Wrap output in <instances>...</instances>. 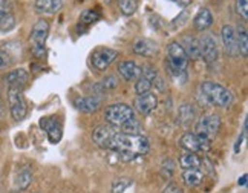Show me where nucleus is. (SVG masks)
Here are the masks:
<instances>
[{"mask_svg":"<svg viewBox=\"0 0 248 193\" xmlns=\"http://www.w3.org/2000/svg\"><path fill=\"white\" fill-rule=\"evenodd\" d=\"M118 130L121 133H127V135H142L141 124L137 118H133V120L127 121L126 124H123L121 128H118Z\"/></svg>","mask_w":248,"mask_h":193,"instance_id":"nucleus-31","label":"nucleus"},{"mask_svg":"<svg viewBox=\"0 0 248 193\" xmlns=\"http://www.w3.org/2000/svg\"><path fill=\"white\" fill-rule=\"evenodd\" d=\"M213 14L208 8H199V11L196 13V16L193 17V28L199 32L207 31L210 26L213 25Z\"/></svg>","mask_w":248,"mask_h":193,"instance_id":"nucleus-19","label":"nucleus"},{"mask_svg":"<svg viewBox=\"0 0 248 193\" xmlns=\"http://www.w3.org/2000/svg\"><path fill=\"white\" fill-rule=\"evenodd\" d=\"M118 74L123 77L126 81H137L141 75V66H138L135 62H121L118 64Z\"/></svg>","mask_w":248,"mask_h":193,"instance_id":"nucleus-20","label":"nucleus"},{"mask_svg":"<svg viewBox=\"0 0 248 193\" xmlns=\"http://www.w3.org/2000/svg\"><path fill=\"white\" fill-rule=\"evenodd\" d=\"M118 8L123 16L130 17L137 13L138 9V0H118Z\"/></svg>","mask_w":248,"mask_h":193,"instance_id":"nucleus-30","label":"nucleus"},{"mask_svg":"<svg viewBox=\"0 0 248 193\" xmlns=\"http://www.w3.org/2000/svg\"><path fill=\"white\" fill-rule=\"evenodd\" d=\"M156 43L147 40V38H138L135 45H133V52L141 57H152L154 54H156Z\"/></svg>","mask_w":248,"mask_h":193,"instance_id":"nucleus-24","label":"nucleus"},{"mask_svg":"<svg viewBox=\"0 0 248 193\" xmlns=\"http://www.w3.org/2000/svg\"><path fill=\"white\" fill-rule=\"evenodd\" d=\"M103 104V98L98 95H88V96H77L74 100V106L77 111L83 113H92L97 112Z\"/></svg>","mask_w":248,"mask_h":193,"instance_id":"nucleus-17","label":"nucleus"},{"mask_svg":"<svg viewBox=\"0 0 248 193\" xmlns=\"http://www.w3.org/2000/svg\"><path fill=\"white\" fill-rule=\"evenodd\" d=\"M133 118H137L135 111L126 103L110 104L106 108V111H104V120H106V124H110L113 128H121L123 124H126L127 121H130Z\"/></svg>","mask_w":248,"mask_h":193,"instance_id":"nucleus-4","label":"nucleus"},{"mask_svg":"<svg viewBox=\"0 0 248 193\" xmlns=\"http://www.w3.org/2000/svg\"><path fill=\"white\" fill-rule=\"evenodd\" d=\"M63 0H35L34 8L39 14L45 16H54L62 9Z\"/></svg>","mask_w":248,"mask_h":193,"instance_id":"nucleus-21","label":"nucleus"},{"mask_svg":"<svg viewBox=\"0 0 248 193\" xmlns=\"http://www.w3.org/2000/svg\"><path fill=\"white\" fill-rule=\"evenodd\" d=\"M234 8L236 13L239 14L244 20L248 18V0H234Z\"/></svg>","mask_w":248,"mask_h":193,"instance_id":"nucleus-35","label":"nucleus"},{"mask_svg":"<svg viewBox=\"0 0 248 193\" xmlns=\"http://www.w3.org/2000/svg\"><path fill=\"white\" fill-rule=\"evenodd\" d=\"M199 95L202 96L207 104L222 109L230 108L234 101L232 91H228L225 86L216 81H202L201 86H199Z\"/></svg>","mask_w":248,"mask_h":193,"instance_id":"nucleus-2","label":"nucleus"},{"mask_svg":"<svg viewBox=\"0 0 248 193\" xmlns=\"http://www.w3.org/2000/svg\"><path fill=\"white\" fill-rule=\"evenodd\" d=\"M156 108H158V98L154 92L140 94L135 98V103H133V111H137L141 115H150Z\"/></svg>","mask_w":248,"mask_h":193,"instance_id":"nucleus-14","label":"nucleus"},{"mask_svg":"<svg viewBox=\"0 0 248 193\" xmlns=\"http://www.w3.org/2000/svg\"><path fill=\"white\" fill-rule=\"evenodd\" d=\"M40 128L46 132L47 135V141L51 144H57L60 143L62 137H63V126L59 121V118L55 117H43L40 120Z\"/></svg>","mask_w":248,"mask_h":193,"instance_id":"nucleus-12","label":"nucleus"},{"mask_svg":"<svg viewBox=\"0 0 248 193\" xmlns=\"http://www.w3.org/2000/svg\"><path fill=\"white\" fill-rule=\"evenodd\" d=\"M183 181L188 187H198L204 182V172L201 169H190L183 172Z\"/></svg>","mask_w":248,"mask_h":193,"instance_id":"nucleus-25","label":"nucleus"},{"mask_svg":"<svg viewBox=\"0 0 248 193\" xmlns=\"http://www.w3.org/2000/svg\"><path fill=\"white\" fill-rule=\"evenodd\" d=\"M245 135H247V121H244V130H242V133L239 135V138H237V141H236V144H234V152H236V153H239V152H241V146H242V141H244V138H245Z\"/></svg>","mask_w":248,"mask_h":193,"instance_id":"nucleus-36","label":"nucleus"},{"mask_svg":"<svg viewBox=\"0 0 248 193\" xmlns=\"http://www.w3.org/2000/svg\"><path fill=\"white\" fill-rule=\"evenodd\" d=\"M179 166L184 170H190V169H199L202 166V160L198 157V153H190L186 152L184 155H181L179 158Z\"/></svg>","mask_w":248,"mask_h":193,"instance_id":"nucleus-27","label":"nucleus"},{"mask_svg":"<svg viewBox=\"0 0 248 193\" xmlns=\"http://www.w3.org/2000/svg\"><path fill=\"white\" fill-rule=\"evenodd\" d=\"M221 126H222V121L217 115L207 113V115H202V117L195 123L193 133H196L198 137H202L205 140L212 141L217 135V132L221 130Z\"/></svg>","mask_w":248,"mask_h":193,"instance_id":"nucleus-6","label":"nucleus"},{"mask_svg":"<svg viewBox=\"0 0 248 193\" xmlns=\"http://www.w3.org/2000/svg\"><path fill=\"white\" fill-rule=\"evenodd\" d=\"M8 104L14 121L25 120L28 113V104L20 88H8Z\"/></svg>","mask_w":248,"mask_h":193,"instance_id":"nucleus-7","label":"nucleus"},{"mask_svg":"<svg viewBox=\"0 0 248 193\" xmlns=\"http://www.w3.org/2000/svg\"><path fill=\"white\" fill-rule=\"evenodd\" d=\"M199 40V48H201V60L212 64L219 59V48L216 38L212 34H204Z\"/></svg>","mask_w":248,"mask_h":193,"instance_id":"nucleus-10","label":"nucleus"},{"mask_svg":"<svg viewBox=\"0 0 248 193\" xmlns=\"http://www.w3.org/2000/svg\"><path fill=\"white\" fill-rule=\"evenodd\" d=\"M173 2H176L179 6H183V8H186V6H188L190 3L193 2V0H173Z\"/></svg>","mask_w":248,"mask_h":193,"instance_id":"nucleus-38","label":"nucleus"},{"mask_svg":"<svg viewBox=\"0 0 248 193\" xmlns=\"http://www.w3.org/2000/svg\"><path fill=\"white\" fill-rule=\"evenodd\" d=\"M118 132V128H113L110 124H101V126L95 128L92 133V140L101 149H109V144L112 138L115 137V133Z\"/></svg>","mask_w":248,"mask_h":193,"instance_id":"nucleus-15","label":"nucleus"},{"mask_svg":"<svg viewBox=\"0 0 248 193\" xmlns=\"http://www.w3.org/2000/svg\"><path fill=\"white\" fill-rule=\"evenodd\" d=\"M236 37H237V52L242 57V59H247L248 57V34L245 28H239L236 31Z\"/></svg>","mask_w":248,"mask_h":193,"instance_id":"nucleus-28","label":"nucleus"},{"mask_svg":"<svg viewBox=\"0 0 248 193\" xmlns=\"http://www.w3.org/2000/svg\"><path fill=\"white\" fill-rule=\"evenodd\" d=\"M103 2H106V3H109V2H110V0H103Z\"/></svg>","mask_w":248,"mask_h":193,"instance_id":"nucleus-41","label":"nucleus"},{"mask_svg":"<svg viewBox=\"0 0 248 193\" xmlns=\"http://www.w3.org/2000/svg\"><path fill=\"white\" fill-rule=\"evenodd\" d=\"M181 46L188 57V60H201V48H199V40L195 37H184Z\"/></svg>","mask_w":248,"mask_h":193,"instance_id":"nucleus-22","label":"nucleus"},{"mask_svg":"<svg viewBox=\"0 0 248 193\" xmlns=\"http://www.w3.org/2000/svg\"><path fill=\"white\" fill-rule=\"evenodd\" d=\"M3 113V103H2V96H0V117H2Z\"/></svg>","mask_w":248,"mask_h":193,"instance_id":"nucleus-40","label":"nucleus"},{"mask_svg":"<svg viewBox=\"0 0 248 193\" xmlns=\"http://www.w3.org/2000/svg\"><path fill=\"white\" fill-rule=\"evenodd\" d=\"M51 31V25L46 18H40L37 20L35 25L31 30L30 42H31V49L35 57H43L46 54V40Z\"/></svg>","mask_w":248,"mask_h":193,"instance_id":"nucleus-5","label":"nucleus"},{"mask_svg":"<svg viewBox=\"0 0 248 193\" xmlns=\"http://www.w3.org/2000/svg\"><path fill=\"white\" fill-rule=\"evenodd\" d=\"M118 59V51L110 48H97L91 55V63L97 71L103 72Z\"/></svg>","mask_w":248,"mask_h":193,"instance_id":"nucleus-9","label":"nucleus"},{"mask_svg":"<svg viewBox=\"0 0 248 193\" xmlns=\"http://www.w3.org/2000/svg\"><path fill=\"white\" fill-rule=\"evenodd\" d=\"M237 184H239V186H247V173H244V175L239 178V181H237Z\"/></svg>","mask_w":248,"mask_h":193,"instance_id":"nucleus-39","label":"nucleus"},{"mask_svg":"<svg viewBox=\"0 0 248 193\" xmlns=\"http://www.w3.org/2000/svg\"><path fill=\"white\" fill-rule=\"evenodd\" d=\"M156 79H158V72H156L155 66H152V64L141 66V75H140V79L135 83V92L138 95L150 92L152 86H154Z\"/></svg>","mask_w":248,"mask_h":193,"instance_id":"nucleus-11","label":"nucleus"},{"mask_svg":"<svg viewBox=\"0 0 248 193\" xmlns=\"http://www.w3.org/2000/svg\"><path fill=\"white\" fill-rule=\"evenodd\" d=\"M3 83L8 86V88H23V86L30 80V74H28L26 69L23 67H16L13 71H8L3 75Z\"/></svg>","mask_w":248,"mask_h":193,"instance_id":"nucleus-18","label":"nucleus"},{"mask_svg":"<svg viewBox=\"0 0 248 193\" xmlns=\"http://www.w3.org/2000/svg\"><path fill=\"white\" fill-rule=\"evenodd\" d=\"M221 38L222 45L225 48V52L230 57H237V37H236V30L232 25H224L221 30Z\"/></svg>","mask_w":248,"mask_h":193,"instance_id":"nucleus-16","label":"nucleus"},{"mask_svg":"<svg viewBox=\"0 0 248 193\" xmlns=\"http://www.w3.org/2000/svg\"><path fill=\"white\" fill-rule=\"evenodd\" d=\"M133 184L130 178H118L112 182V193H126V190Z\"/></svg>","mask_w":248,"mask_h":193,"instance_id":"nucleus-32","label":"nucleus"},{"mask_svg":"<svg viewBox=\"0 0 248 193\" xmlns=\"http://www.w3.org/2000/svg\"><path fill=\"white\" fill-rule=\"evenodd\" d=\"M195 109L190 103H183L178 109V121L183 124V126H188L195 121Z\"/></svg>","mask_w":248,"mask_h":193,"instance_id":"nucleus-26","label":"nucleus"},{"mask_svg":"<svg viewBox=\"0 0 248 193\" xmlns=\"http://www.w3.org/2000/svg\"><path fill=\"white\" fill-rule=\"evenodd\" d=\"M163 193H184V192L181 190L176 184H173V182H169V184L164 187Z\"/></svg>","mask_w":248,"mask_h":193,"instance_id":"nucleus-37","label":"nucleus"},{"mask_svg":"<svg viewBox=\"0 0 248 193\" xmlns=\"http://www.w3.org/2000/svg\"><path fill=\"white\" fill-rule=\"evenodd\" d=\"M101 17H103L101 13L97 11V9H86V11H83L81 16H80V23L89 26V25H93V23L100 22Z\"/></svg>","mask_w":248,"mask_h":193,"instance_id":"nucleus-29","label":"nucleus"},{"mask_svg":"<svg viewBox=\"0 0 248 193\" xmlns=\"http://www.w3.org/2000/svg\"><path fill=\"white\" fill-rule=\"evenodd\" d=\"M11 0H0V32L13 31L17 25Z\"/></svg>","mask_w":248,"mask_h":193,"instance_id":"nucleus-13","label":"nucleus"},{"mask_svg":"<svg viewBox=\"0 0 248 193\" xmlns=\"http://www.w3.org/2000/svg\"><path fill=\"white\" fill-rule=\"evenodd\" d=\"M178 144H179V147L184 149L186 152L199 153V152H207L210 149V144H212V141L205 140L202 137H198V135L193 133V132H187L179 138Z\"/></svg>","mask_w":248,"mask_h":193,"instance_id":"nucleus-8","label":"nucleus"},{"mask_svg":"<svg viewBox=\"0 0 248 193\" xmlns=\"http://www.w3.org/2000/svg\"><path fill=\"white\" fill-rule=\"evenodd\" d=\"M32 179H34V175H32L31 169L30 167H23V169L18 170L17 177L14 179V189L17 192H23L32 184Z\"/></svg>","mask_w":248,"mask_h":193,"instance_id":"nucleus-23","label":"nucleus"},{"mask_svg":"<svg viewBox=\"0 0 248 193\" xmlns=\"http://www.w3.org/2000/svg\"><path fill=\"white\" fill-rule=\"evenodd\" d=\"M16 60L13 59L11 55H9V52L5 49L3 46H0V71H5L8 69L9 66H13Z\"/></svg>","mask_w":248,"mask_h":193,"instance_id":"nucleus-34","label":"nucleus"},{"mask_svg":"<svg viewBox=\"0 0 248 193\" xmlns=\"http://www.w3.org/2000/svg\"><path fill=\"white\" fill-rule=\"evenodd\" d=\"M188 57L181 46L179 42H170L167 46V67L170 75L179 81L187 80V66H188Z\"/></svg>","mask_w":248,"mask_h":193,"instance_id":"nucleus-3","label":"nucleus"},{"mask_svg":"<svg viewBox=\"0 0 248 193\" xmlns=\"http://www.w3.org/2000/svg\"><path fill=\"white\" fill-rule=\"evenodd\" d=\"M118 79L115 75H109L106 77L103 81L98 83V88H100V92H104V91H110V89H115L117 86H118Z\"/></svg>","mask_w":248,"mask_h":193,"instance_id":"nucleus-33","label":"nucleus"},{"mask_svg":"<svg viewBox=\"0 0 248 193\" xmlns=\"http://www.w3.org/2000/svg\"><path fill=\"white\" fill-rule=\"evenodd\" d=\"M149 149L150 144L144 135H127L118 130L115 137L112 138L108 150H110L120 161L129 162L138 157L146 155Z\"/></svg>","mask_w":248,"mask_h":193,"instance_id":"nucleus-1","label":"nucleus"}]
</instances>
